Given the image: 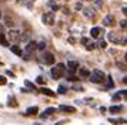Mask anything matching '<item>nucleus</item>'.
I'll return each mask as SVG.
<instances>
[{
  "instance_id": "4be33fe9",
  "label": "nucleus",
  "mask_w": 127,
  "mask_h": 125,
  "mask_svg": "<svg viewBox=\"0 0 127 125\" xmlns=\"http://www.w3.org/2000/svg\"><path fill=\"white\" fill-rule=\"evenodd\" d=\"M36 83H37L39 85H43L44 83H46V81H44V80L41 78V77H37V78H36Z\"/></svg>"
},
{
  "instance_id": "4468645a",
  "label": "nucleus",
  "mask_w": 127,
  "mask_h": 125,
  "mask_svg": "<svg viewBox=\"0 0 127 125\" xmlns=\"http://www.w3.org/2000/svg\"><path fill=\"white\" fill-rule=\"evenodd\" d=\"M41 94H44V95H49V97H54L56 94H54V91L49 90V88H41Z\"/></svg>"
},
{
  "instance_id": "20e7f679",
  "label": "nucleus",
  "mask_w": 127,
  "mask_h": 125,
  "mask_svg": "<svg viewBox=\"0 0 127 125\" xmlns=\"http://www.w3.org/2000/svg\"><path fill=\"white\" fill-rule=\"evenodd\" d=\"M39 60H40V62L46 64V65H52V64H54V56H53L52 53H43Z\"/></svg>"
},
{
  "instance_id": "473e14b6",
  "label": "nucleus",
  "mask_w": 127,
  "mask_h": 125,
  "mask_svg": "<svg viewBox=\"0 0 127 125\" xmlns=\"http://www.w3.org/2000/svg\"><path fill=\"white\" fill-rule=\"evenodd\" d=\"M120 95H127V90H123V91H120Z\"/></svg>"
},
{
  "instance_id": "9d476101",
  "label": "nucleus",
  "mask_w": 127,
  "mask_h": 125,
  "mask_svg": "<svg viewBox=\"0 0 127 125\" xmlns=\"http://www.w3.org/2000/svg\"><path fill=\"white\" fill-rule=\"evenodd\" d=\"M60 111H63V112H76L77 109L74 107H69V105H60Z\"/></svg>"
},
{
  "instance_id": "bb28decb",
  "label": "nucleus",
  "mask_w": 127,
  "mask_h": 125,
  "mask_svg": "<svg viewBox=\"0 0 127 125\" xmlns=\"http://www.w3.org/2000/svg\"><path fill=\"white\" fill-rule=\"evenodd\" d=\"M49 6H52L53 10H57V9H59L57 6H56V3H53V1H49Z\"/></svg>"
},
{
  "instance_id": "f03ea898",
  "label": "nucleus",
  "mask_w": 127,
  "mask_h": 125,
  "mask_svg": "<svg viewBox=\"0 0 127 125\" xmlns=\"http://www.w3.org/2000/svg\"><path fill=\"white\" fill-rule=\"evenodd\" d=\"M64 71H66V65L64 64H57V65H54V67L52 68V78L53 80H59L62 78L64 75Z\"/></svg>"
},
{
  "instance_id": "f257e3e1",
  "label": "nucleus",
  "mask_w": 127,
  "mask_h": 125,
  "mask_svg": "<svg viewBox=\"0 0 127 125\" xmlns=\"http://www.w3.org/2000/svg\"><path fill=\"white\" fill-rule=\"evenodd\" d=\"M89 80H90L92 83H94V84H101L104 80H106V74H104L103 71H100V70H94L93 73H90Z\"/></svg>"
},
{
  "instance_id": "aec40b11",
  "label": "nucleus",
  "mask_w": 127,
  "mask_h": 125,
  "mask_svg": "<svg viewBox=\"0 0 127 125\" xmlns=\"http://www.w3.org/2000/svg\"><path fill=\"white\" fill-rule=\"evenodd\" d=\"M4 21H6L7 27H12V26H13V21H12V19H10V17H4Z\"/></svg>"
},
{
  "instance_id": "1a4fd4ad",
  "label": "nucleus",
  "mask_w": 127,
  "mask_h": 125,
  "mask_svg": "<svg viewBox=\"0 0 127 125\" xmlns=\"http://www.w3.org/2000/svg\"><path fill=\"white\" fill-rule=\"evenodd\" d=\"M100 34H101V28L93 27L92 30H90V36H92L93 39H97V37H100Z\"/></svg>"
},
{
  "instance_id": "5701e85b",
  "label": "nucleus",
  "mask_w": 127,
  "mask_h": 125,
  "mask_svg": "<svg viewBox=\"0 0 127 125\" xmlns=\"http://www.w3.org/2000/svg\"><path fill=\"white\" fill-rule=\"evenodd\" d=\"M9 105H12V107H16V105H17V102H14V98H13V97H10V98H9Z\"/></svg>"
},
{
  "instance_id": "dca6fc26",
  "label": "nucleus",
  "mask_w": 127,
  "mask_h": 125,
  "mask_svg": "<svg viewBox=\"0 0 127 125\" xmlns=\"http://www.w3.org/2000/svg\"><path fill=\"white\" fill-rule=\"evenodd\" d=\"M83 14L86 17H89V19H92L94 16V13H92V9H83Z\"/></svg>"
},
{
  "instance_id": "7c9ffc66",
  "label": "nucleus",
  "mask_w": 127,
  "mask_h": 125,
  "mask_svg": "<svg viewBox=\"0 0 127 125\" xmlns=\"http://www.w3.org/2000/svg\"><path fill=\"white\" fill-rule=\"evenodd\" d=\"M69 81H77V77H74V75L71 77V75H70V77H69Z\"/></svg>"
},
{
  "instance_id": "2f4dec72",
  "label": "nucleus",
  "mask_w": 127,
  "mask_h": 125,
  "mask_svg": "<svg viewBox=\"0 0 127 125\" xmlns=\"http://www.w3.org/2000/svg\"><path fill=\"white\" fill-rule=\"evenodd\" d=\"M94 48V44H87V50H93Z\"/></svg>"
},
{
  "instance_id": "7ed1b4c3",
  "label": "nucleus",
  "mask_w": 127,
  "mask_h": 125,
  "mask_svg": "<svg viewBox=\"0 0 127 125\" xmlns=\"http://www.w3.org/2000/svg\"><path fill=\"white\" fill-rule=\"evenodd\" d=\"M107 39L111 43H114V44H120V45L127 44V37H120V36H117L116 33H109L107 34Z\"/></svg>"
},
{
  "instance_id": "f3484780",
  "label": "nucleus",
  "mask_w": 127,
  "mask_h": 125,
  "mask_svg": "<svg viewBox=\"0 0 127 125\" xmlns=\"http://www.w3.org/2000/svg\"><path fill=\"white\" fill-rule=\"evenodd\" d=\"M54 112H56V108H47L46 111H44V114H43L41 117H43V118H46L47 115H50V114H54Z\"/></svg>"
},
{
  "instance_id": "c85d7f7f",
  "label": "nucleus",
  "mask_w": 127,
  "mask_h": 125,
  "mask_svg": "<svg viewBox=\"0 0 127 125\" xmlns=\"http://www.w3.org/2000/svg\"><path fill=\"white\" fill-rule=\"evenodd\" d=\"M106 45H107V43H106L104 40H101V41H100V47H101V48H106Z\"/></svg>"
},
{
  "instance_id": "cd10ccee",
  "label": "nucleus",
  "mask_w": 127,
  "mask_h": 125,
  "mask_svg": "<svg viewBox=\"0 0 127 125\" xmlns=\"http://www.w3.org/2000/svg\"><path fill=\"white\" fill-rule=\"evenodd\" d=\"M26 87H29V88H32V90H34V84H32L30 81H26Z\"/></svg>"
},
{
  "instance_id": "ddd939ff",
  "label": "nucleus",
  "mask_w": 127,
  "mask_h": 125,
  "mask_svg": "<svg viewBox=\"0 0 127 125\" xmlns=\"http://www.w3.org/2000/svg\"><path fill=\"white\" fill-rule=\"evenodd\" d=\"M10 50H12V53H14V54H16V56H23V53H22V50H20V47H19V45H12V47H10Z\"/></svg>"
},
{
  "instance_id": "39448f33",
  "label": "nucleus",
  "mask_w": 127,
  "mask_h": 125,
  "mask_svg": "<svg viewBox=\"0 0 127 125\" xmlns=\"http://www.w3.org/2000/svg\"><path fill=\"white\" fill-rule=\"evenodd\" d=\"M36 50H37V43H36V41H29V43L26 44V47H24V57L23 58H29L27 56H30V54Z\"/></svg>"
},
{
  "instance_id": "393cba45",
  "label": "nucleus",
  "mask_w": 127,
  "mask_h": 125,
  "mask_svg": "<svg viewBox=\"0 0 127 125\" xmlns=\"http://www.w3.org/2000/svg\"><path fill=\"white\" fill-rule=\"evenodd\" d=\"M57 92H59V94H64V92H66V87H64V85H60Z\"/></svg>"
},
{
  "instance_id": "a211bd4d",
  "label": "nucleus",
  "mask_w": 127,
  "mask_h": 125,
  "mask_svg": "<svg viewBox=\"0 0 127 125\" xmlns=\"http://www.w3.org/2000/svg\"><path fill=\"white\" fill-rule=\"evenodd\" d=\"M121 108H123L121 105H119V107H117V105H114V107H110V108H109V111L114 114V112H119V111H121Z\"/></svg>"
},
{
  "instance_id": "4c0bfd02",
  "label": "nucleus",
  "mask_w": 127,
  "mask_h": 125,
  "mask_svg": "<svg viewBox=\"0 0 127 125\" xmlns=\"http://www.w3.org/2000/svg\"><path fill=\"white\" fill-rule=\"evenodd\" d=\"M87 1H89V0H87Z\"/></svg>"
},
{
  "instance_id": "f704fd0d",
  "label": "nucleus",
  "mask_w": 127,
  "mask_h": 125,
  "mask_svg": "<svg viewBox=\"0 0 127 125\" xmlns=\"http://www.w3.org/2000/svg\"><path fill=\"white\" fill-rule=\"evenodd\" d=\"M123 83H124V84H127V77H126L124 80H123Z\"/></svg>"
},
{
  "instance_id": "f8f14e48",
  "label": "nucleus",
  "mask_w": 127,
  "mask_h": 125,
  "mask_svg": "<svg viewBox=\"0 0 127 125\" xmlns=\"http://www.w3.org/2000/svg\"><path fill=\"white\" fill-rule=\"evenodd\" d=\"M37 112H39V108L37 107H30L26 109V115H36Z\"/></svg>"
},
{
  "instance_id": "423d86ee",
  "label": "nucleus",
  "mask_w": 127,
  "mask_h": 125,
  "mask_svg": "<svg viewBox=\"0 0 127 125\" xmlns=\"http://www.w3.org/2000/svg\"><path fill=\"white\" fill-rule=\"evenodd\" d=\"M43 23L47 26H52L54 23V11H47L43 14Z\"/></svg>"
},
{
  "instance_id": "e433bc0d",
  "label": "nucleus",
  "mask_w": 127,
  "mask_h": 125,
  "mask_svg": "<svg viewBox=\"0 0 127 125\" xmlns=\"http://www.w3.org/2000/svg\"><path fill=\"white\" fill-rule=\"evenodd\" d=\"M126 60H127V54H126Z\"/></svg>"
},
{
  "instance_id": "a878e982",
  "label": "nucleus",
  "mask_w": 127,
  "mask_h": 125,
  "mask_svg": "<svg viewBox=\"0 0 127 125\" xmlns=\"http://www.w3.org/2000/svg\"><path fill=\"white\" fill-rule=\"evenodd\" d=\"M120 27L121 28H127V20H121L120 21Z\"/></svg>"
},
{
  "instance_id": "412c9836",
  "label": "nucleus",
  "mask_w": 127,
  "mask_h": 125,
  "mask_svg": "<svg viewBox=\"0 0 127 125\" xmlns=\"http://www.w3.org/2000/svg\"><path fill=\"white\" fill-rule=\"evenodd\" d=\"M37 48H39V50H44V48H46V43H44V41L37 43Z\"/></svg>"
},
{
  "instance_id": "c9c22d12",
  "label": "nucleus",
  "mask_w": 127,
  "mask_h": 125,
  "mask_svg": "<svg viewBox=\"0 0 127 125\" xmlns=\"http://www.w3.org/2000/svg\"><path fill=\"white\" fill-rule=\"evenodd\" d=\"M0 19H1V11H0Z\"/></svg>"
},
{
  "instance_id": "9b49d317",
  "label": "nucleus",
  "mask_w": 127,
  "mask_h": 125,
  "mask_svg": "<svg viewBox=\"0 0 127 125\" xmlns=\"http://www.w3.org/2000/svg\"><path fill=\"white\" fill-rule=\"evenodd\" d=\"M67 67H69L70 71H76V70L79 68V62L77 61H69L67 62Z\"/></svg>"
},
{
  "instance_id": "b1692460",
  "label": "nucleus",
  "mask_w": 127,
  "mask_h": 125,
  "mask_svg": "<svg viewBox=\"0 0 127 125\" xmlns=\"http://www.w3.org/2000/svg\"><path fill=\"white\" fill-rule=\"evenodd\" d=\"M6 83H7L6 77H3V75H0V85H6Z\"/></svg>"
},
{
  "instance_id": "6ab92c4d",
  "label": "nucleus",
  "mask_w": 127,
  "mask_h": 125,
  "mask_svg": "<svg viewBox=\"0 0 127 125\" xmlns=\"http://www.w3.org/2000/svg\"><path fill=\"white\" fill-rule=\"evenodd\" d=\"M80 75H81V77H89V75H90V73L87 71L86 68H80Z\"/></svg>"
},
{
  "instance_id": "0eeeda50",
  "label": "nucleus",
  "mask_w": 127,
  "mask_h": 125,
  "mask_svg": "<svg viewBox=\"0 0 127 125\" xmlns=\"http://www.w3.org/2000/svg\"><path fill=\"white\" fill-rule=\"evenodd\" d=\"M103 24L106 26V27H113L116 24V19L114 16H111V14H109V16H106L103 19Z\"/></svg>"
},
{
  "instance_id": "72a5a7b5",
  "label": "nucleus",
  "mask_w": 127,
  "mask_h": 125,
  "mask_svg": "<svg viewBox=\"0 0 127 125\" xmlns=\"http://www.w3.org/2000/svg\"><path fill=\"white\" fill-rule=\"evenodd\" d=\"M123 11H124V13L127 14V6H126V7H123Z\"/></svg>"
},
{
  "instance_id": "c756f323",
  "label": "nucleus",
  "mask_w": 127,
  "mask_h": 125,
  "mask_svg": "<svg viewBox=\"0 0 127 125\" xmlns=\"http://www.w3.org/2000/svg\"><path fill=\"white\" fill-rule=\"evenodd\" d=\"M96 4H97L98 7H101V6H103V1H101V0H96Z\"/></svg>"
},
{
  "instance_id": "2eb2a0df",
  "label": "nucleus",
  "mask_w": 127,
  "mask_h": 125,
  "mask_svg": "<svg viewBox=\"0 0 127 125\" xmlns=\"http://www.w3.org/2000/svg\"><path fill=\"white\" fill-rule=\"evenodd\" d=\"M0 45H4V47H9V41L4 37V34H0Z\"/></svg>"
},
{
  "instance_id": "6e6552de",
  "label": "nucleus",
  "mask_w": 127,
  "mask_h": 125,
  "mask_svg": "<svg viewBox=\"0 0 127 125\" xmlns=\"http://www.w3.org/2000/svg\"><path fill=\"white\" fill-rule=\"evenodd\" d=\"M19 34H20V33H19L17 30H10V33H9V39H10V41L16 43V41L19 40V37H20Z\"/></svg>"
}]
</instances>
